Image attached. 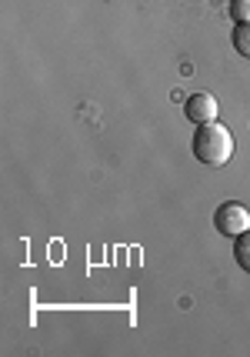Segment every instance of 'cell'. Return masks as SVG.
<instances>
[{
    "label": "cell",
    "instance_id": "obj_3",
    "mask_svg": "<svg viewBox=\"0 0 250 357\" xmlns=\"http://www.w3.org/2000/svg\"><path fill=\"white\" fill-rule=\"evenodd\" d=\"M217 97L214 93H190L187 104H184V114H187V121L194 124H210V121H217Z\"/></svg>",
    "mask_w": 250,
    "mask_h": 357
},
{
    "label": "cell",
    "instance_id": "obj_4",
    "mask_svg": "<svg viewBox=\"0 0 250 357\" xmlns=\"http://www.w3.org/2000/svg\"><path fill=\"white\" fill-rule=\"evenodd\" d=\"M234 261L250 274V231L234 237Z\"/></svg>",
    "mask_w": 250,
    "mask_h": 357
},
{
    "label": "cell",
    "instance_id": "obj_2",
    "mask_svg": "<svg viewBox=\"0 0 250 357\" xmlns=\"http://www.w3.org/2000/svg\"><path fill=\"white\" fill-rule=\"evenodd\" d=\"M214 227H217L224 237H240V234L250 231V211L237 201L220 204L217 214H214Z\"/></svg>",
    "mask_w": 250,
    "mask_h": 357
},
{
    "label": "cell",
    "instance_id": "obj_6",
    "mask_svg": "<svg viewBox=\"0 0 250 357\" xmlns=\"http://www.w3.org/2000/svg\"><path fill=\"white\" fill-rule=\"evenodd\" d=\"M231 17L237 24H250V0H231Z\"/></svg>",
    "mask_w": 250,
    "mask_h": 357
},
{
    "label": "cell",
    "instance_id": "obj_5",
    "mask_svg": "<svg viewBox=\"0 0 250 357\" xmlns=\"http://www.w3.org/2000/svg\"><path fill=\"white\" fill-rule=\"evenodd\" d=\"M231 40H234V50H237V54H244V57L250 61V24H237V27H234V37H231Z\"/></svg>",
    "mask_w": 250,
    "mask_h": 357
},
{
    "label": "cell",
    "instance_id": "obj_1",
    "mask_svg": "<svg viewBox=\"0 0 250 357\" xmlns=\"http://www.w3.org/2000/svg\"><path fill=\"white\" fill-rule=\"evenodd\" d=\"M190 151L194 157L207 164V167H224L231 157H234V137H231V130L217 121H210V124H197L194 130V137H190Z\"/></svg>",
    "mask_w": 250,
    "mask_h": 357
}]
</instances>
